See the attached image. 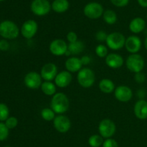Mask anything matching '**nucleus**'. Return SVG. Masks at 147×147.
Returning <instances> with one entry per match:
<instances>
[{"label":"nucleus","instance_id":"f257e3e1","mask_svg":"<svg viewBox=\"0 0 147 147\" xmlns=\"http://www.w3.org/2000/svg\"><path fill=\"white\" fill-rule=\"evenodd\" d=\"M70 107V101L65 94L63 92H57L52 97L50 101V108L56 114L61 115L68 110Z\"/></svg>","mask_w":147,"mask_h":147},{"label":"nucleus","instance_id":"f03ea898","mask_svg":"<svg viewBox=\"0 0 147 147\" xmlns=\"http://www.w3.org/2000/svg\"><path fill=\"white\" fill-rule=\"evenodd\" d=\"M77 81L80 86L90 88L96 82V74L90 68H82L77 74Z\"/></svg>","mask_w":147,"mask_h":147},{"label":"nucleus","instance_id":"7ed1b4c3","mask_svg":"<svg viewBox=\"0 0 147 147\" xmlns=\"http://www.w3.org/2000/svg\"><path fill=\"white\" fill-rule=\"evenodd\" d=\"M20 34L18 26L11 20H4L0 23V35L5 39L17 38Z\"/></svg>","mask_w":147,"mask_h":147},{"label":"nucleus","instance_id":"20e7f679","mask_svg":"<svg viewBox=\"0 0 147 147\" xmlns=\"http://www.w3.org/2000/svg\"><path fill=\"white\" fill-rule=\"evenodd\" d=\"M126 66L131 72L134 74L142 72L145 66L144 59L139 53H133L129 55L126 59Z\"/></svg>","mask_w":147,"mask_h":147},{"label":"nucleus","instance_id":"39448f33","mask_svg":"<svg viewBox=\"0 0 147 147\" xmlns=\"http://www.w3.org/2000/svg\"><path fill=\"white\" fill-rule=\"evenodd\" d=\"M126 37L119 32H113L108 35L106 40V46L113 50H119L125 46Z\"/></svg>","mask_w":147,"mask_h":147},{"label":"nucleus","instance_id":"423d86ee","mask_svg":"<svg viewBox=\"0 0 147 147\" xmlns=\"http://www.w3.org/2000/svg\"><path fill=\"white\" fill-rule=\"evenodd\" d=\"M51 9V4L49 0H33L30 4L31 12L38 17L47 15Z\"/></svg>","mask_w":147,"mask_h":147},{"label":"nucleus","instance_id":"0eeeda50","mask_svg":"<svg viewBox=\"0 0 147 147\" xmlns=\"http://www.w3.org/2000/svg\"><path fill=\"white\" fill-rule=\"evenodd\" d=\"M104 10L100 3L92 1L86 4L83 8V13L86 17L91 20H96L103 16Z\"/></svg>","mask_w":147,"mask_h":147},{"label":"nucleus","instance_id":"6e6552de","mask_svg":"<svg viewBox=\"0 0 147 147\" xmlns=\"http://www.w3.org/2000/svg\"><path fill=\"white\" fill-rule=\"evenodd\" d=\"M116 131V125L112 120L105 118L98 124L99 134L103 138H110L113 136Z\"/></svg>","mask_w":147,"mask_h":147},{"label":"nucleus","instance_id":"1a4fd4ad","mask_svg":"<svg viewBox=\"0 0 147 147\" xmlns=\"http://www.w3.org/2000/svg\"><path fill=\"white\" fill-rule=\"evenodd\" d=\"M53 126L57 132L65 133L71 128V121L68 117L63 114L57 115L53 120Z\"/></svg>","mask_w":147,"mask_h":147},{"label":"nucleus","instance_id":"9d476101","mask_svg":"<svg viewBox=\"0 0 147 147\" xmlns=\"http://www.w3.org/2000/svg\"><path fill=\"white\" fill-rule=\"evenodd\" d=\"M42 78L40 73L37 71H30L24 76V84L30 89H37L41 86Z\"/></svg>","mask_w":147,"mask_h":147},{"label":"nucleus","instance_id":"9b49d317","mask_svg":"<svg viewBox=\"0 0 147 147\" xmlns=\"http://www.w3.org/2000/svg\"><path fill=\"white\" fill-rule=\"evenodd\" d=\"M68 50V44L64 40L57 38L53 40L49 46V50L55 56H61L65 55Z\"/></svg>","mask_w":147,"mask_h":147},{"label":"nucleus","instance_id":"f8f14e48","mask_svg":"<svg viewBox=\"0 0 147 147\" xmlns=\"http://www.w3.org/2000/svg\"><path fill=\"white\" fill-rule=\"evenodd\" d=\"M38 30V24L34 20H26L22 25L20 33L26 39H31L35 36Z\"/></svg>","mask_w":147,"mask_h":147},{"label":"nucleus","instance_id":"ddd939ff","mask_svg":"<svg viewBox=\"0 0 147 147\" xmlns=\"http://www.w3.org/2000/svg\"><path fill=\"white\" fill-rule=\"evenodd\" d=\"M114 97L121 102H128L133 97V91L126 85H119L114 90Z\"/></svg>","mask_w":147,"mask_h":147},{"label":"nucleus","instance_id":"4468645a","mask_svg":"<svg viewBox=\"0 0 147 147\" xmlns=\"http://www.w3.org/2000/svg\"><path fill=\"white\" fill-rule=\"evenodd\" d=\"M40 75L45 81H53L58 74L57 66L54 63H47L40 70Z\"/></svg>","mask_w":147,"mask_h":147},{"label":"nucleus","instance_id":"2eb2a0df","mask_svg":"<svg viewBox=\"0 0 147 147\" xmlns=\"http://www.w3.org/2000/svg\"><path fill=\"white\" fill-rule=\"evenodd\" d=\"M142 46V42L140 37L137 35H130L126 39L125 46L126 50L131 54L133 53H138L141 50Z\"/></svg>","mask_w":147,"mask_h":147},{"label":"nucleus","instance_id":"dca6fc26","mask_svg":"<svg viewBox=\"0 0 147 147\" xmlns=\"http://www.w3.org/2000/svg\"><path fill=\"white\" fill-rule=\"evenodd\" d=\"M106 64L112 69H117L121 67L124 63V59L121 55L116 53H111L105 58Z\"/></svg>","mask_w":147,"mask_h":147},{"label":"nucleus","instance_id":"f3484780","mask_svg":"<svg viewBox=\"0 0 147 147\" xmlns=\"http://www.w3.org/2000/svg\"><path fill=\"white\" fill-rule=\"evenodd\" d=\"M73 80V76L70 72L67 70L59 72L54 79V83L59 88H65L70 85Z\"/></svg>","mask_w":147,"mask_h":147},{"label":"nucleus","instance_id":"a211bd4d","mask_svg":"<svg viewBox=\"0 0 147 147\" xmlns=\"http://www.w3.org/2000/svg\"><path fill=\"white\" fill-rule=\"evenodd\" d=\"M134 112L138 119L142 120L147 119V101L144 99L138 100L134 107Z\"/></svg>","mask_w":147,"mask_h":147},{"label":"nucleus","instance_id":"6ab92c4d","mask_svg":"<svg viewBox=\"0 0 147 147\" xmlns=\"http://www.w3.org/2000/svg\"><path fill=\"white\" fill-rule=\"evenodd\" d=\"M65 66L66 70L71 74L76 73V72L78 73L83 68V64H82L80 59L76 56H71L65 61Z\"/></svg>","mask_w":147,"mask_h":147},{"label":"nucleus","instance_id":"aec40b11","mask_svg":"<svg viewBox=\"0 0 147 147\" xmlns=\"http://www.w3.org/2000/svg\"><path fill=\"white\" fill-rule=\"evenodd\" d=\"M146 27V22L142 17H135L129 24V29L131 33L139 34L142 33Z\"/></svg>","mask_w":147,"mask_h":147},{"label":"nucleus","instance_id":"412c9836","mask_svg":"<svg viewBox=\"0 0 147 147\" xmlns=\"http://www.w3.org/2000/svg\"><path fill=\"white\" fill-rule=\"evenodd\" d=\"M98 87L99 89L105 94L112 93L114 92L116 89L114 82L111 79H108V78H104L99 82Z\"/></svg>","mask_w":147,"mask_h":147},{"label":"nucleus","instance_id":"4be33fe9","mask_svg":"<svg viewBox=\"0 0 147 147\" xmlns=\"http://www.w3.org/2000/svg\"><path fill=\"white\" fill-rule=\"evenodd\" d=\"M52 10L56 13H64L68 10L70 3L68 0H54L51 4Z\"/></svg>","mask_w":147,"mask_h":147},{"label":"nucleus","instance_id":"5701e85b","mask_svg":"<svg viewBox=\"0 0 147 147\" xmlns=\"http://www.w3.org/2000/svg\"><path fill=\"white\" fill-rule=\"evenodd\" d=\"M41 91L44 95H47V96H52L55 95L57 91V86L55 84L53 83L51 81H45L42 82L40 86Z\"/></svg>","mask_w":147,"mask_h":147},{"label":"nucleus","instance_id":"b1692460","mask_svg":"<svg viewBox=\"0 0 147 147\" xmlns=\"http://www.w3.org/2000/svg\"><path fill=\"white\" fill-rule=\"evenodd\" d=\"M85 49V44L81 40L73 42L68 43V50L70 52L71 55H78L81 53Z\"/></svg>","mask_w":147,"mask_h":147},{"label":"nucleus","instance_id":"393cba45","mask_svg":"<svg viewBox=\"0 0 147 147\" xmlns=\"http://www.w3.org/2000/svg\"><path fill=\"white\" fill-rule=\"evenodd\" d=\"M103 19L105 22L108 24H113L117 22V14L113 10H107L103 14Z\"/></svg>","mask_w":147,"mask_h":147},{"label":"nucleus","instance_id":"a878e982","mask_svg":"<svg viewBox=\"0 0 147 147\" xmlns=\"http://www.w3.org/2000/svg\"><path fill=\"white\" fill-rule=\"evenodd\" d=\"M103 138L100 134H93L89 137L88 142L90 147H100L103 145Z\"/></svg>","mask_w":147,"mask_h":147},{"label":"nucleus","instance_id":"bb28decb","mask_svg":"<svg viewBox=\"0 0 147 147\" xmlns=\"http://www.w3.org/2000/svg\"><path fill=\"white\" fill-rule=\"evenodd\" d=\"M55 114V112H54V110L51 108H43L41 112H40V115H41L42 118L44 120L47 121V122L53 121V120L56 117Z\"/></svg>","mask_w":147,"mask_h":147},{"label":"nucleus","instance_id":"cd10ccee","mask_svg":"<svg viewBox=\"0 0 147 147\" xmlns=\"http://www.w3.org/2000/svg\"><path fill=\"white\" fill-rule=\"evenodd\" d=\"M95 52L99 58H106L109 54V49L106 45L99 44L95 48Z\"/></svg>","mask_w":147,"mask_h":147},{"label":"nucleus","instance_id":"c85d7f7f","mask_svg":"<svg viewBox=\"0 0 147 147\" xmlns=\"http://www.w3.org/2000/svg\"><path fill=\"white\" fill-rule=\"evenodd\" d=\"M9 115V110L7 105L0 103V121H5Z\"/></svg>","mask_w":147,"mask_h":147},{"label":"nucleus","instance_id":"c756f323","mask_svg":"<svg viewBox=\"0 0 147 147\" xmlns=\"http://www.w3.org/2000/svg\"><path fill=\"white\" fill-rule=\"evenodd\" d=\"M9 129L7 128L5 123L0 122V141L7 139L9 133Z\"/></svg>","mask_w":147,"mask_h":147},{"label":"nucleus","instance_id":"7c9ffc66","mask_svg":"<svg viewBox=\"0 0 147 147\" xmlns=\"http://www.w3.org/2000/svg\"><path fill=\"white\" fill-rule=\"evenodd\" d=\"M5 125H7L9 129H13V128H16L18 125V120L14 116L9 117L5 120Z\"/></svg>","mask_w":147,"mask_h":147},{"label":"nucleus","instance_id":"2f4dec72","mask_svg":"<svg viewBox=\"0 0 147 147\" xmlns=\"http://www.w3.org/2000/svg\"><path fill=\"white\" fill-rule=\"evenodd\" d=\"M102 147H119V144L113 138H106L103 141Z\"/></svg>","mask_w":147,"mask_h":147},{"label":"nucleus","instance_id":"473e14b6","mask_svg":"<svg viewBox=\"0 0 147 147\" xmlns=\"http://www.w3.org/2000/svg\"><path fill=\"white\" fill-rule=\"evenodd\" d=\"M107 33L104 30H99L96 34V39L99 42H106L108 37Z\"/></svg>","mask_w":147,"mask_h":147},{"label":"nucleus","instance_id":"72a5a7b5","mask_svg":"<svg viewBox=\"0 0 147 147\" xmlns=\"http://www.w3.org/2000/svg\"><path fill=\"white\" fill-rule=\"evenodd\" d=\"M112 4L117 7H124L129 3V0H111Z\"/></svg>","mask_w":147,"mask_h":147},{"label":"nucleus","instance_id":"f704fd0d","mask_svg":"<svg viewBox=\"0 0 147 147\" xmlns=\"http://www.w3.org/2000/svg\"><path fill=\"white\" fill-rule=\"evenodd\" d=\"M66 39L69 42V43H73V42H76L78 40V35L76 34V32L70 31L67 33Z\"/></svg>","mask_w":147,"mask_h":147},{"label":"nucleus","instance_id":"c9c22d12","mask_svg":"<svg viewBox=\"0 0 147 147\" xmlns=\"http://www.w3.org/2000/svg\"><path fill=\"white\" fill-rule=\"evenodd\" d=\"M134 79L137 83H143L146 79V76L142 72H139V73L135 74L134 75Z\"/></svg>","mask_w":147,"mask_h":147},{"label":"nucleus","instance_id":"e433bc0d","mask_svg":"<svg viewBox=\"0 0 147 147\" xmlns=\"http://www.w3.org/2000/svg\"><path fill=\"white\" fill-rule=\"evenodd\" d=\"M9 48V44L8 41L4 39L0 40V50L2 51H6Z\"/></svg>","mask_w":147,"mask_h":147},{"label":"nucleus","instance_id":"4c0bfd02","mask_svg":"<svg viewBox=\"0 0 147 147\" xmlns=\"http://www.w3.org/2000/svg\"><path fill=\"white\" fill-rule=\"evenodd\" d=\"M80 61H81L83 66H86V65H88L89 63H90L91 59H90V56L86 55V56H82V57L80 58Z\"/></svg>","mask_w":147,"mask_h":147},{"label":"nucleus","instance_id":"58836bf2","mask_svg":"<svg viewBox=\"0 0 147 147\" xmlns=\"http://www.w3.org/2000/svg\"><path fill=\"white\" fill-rule=\"evenodd\" d=\"M139 5L142 7L146 8L147 7V0H137Z\"/></svg>","mask_w":147,"mask_h":147},{"label":"nucleus","instance_id":"ea45409f","mask_svg":"<svg viewBox=\"0 0 147 147\" xmlns=\"http://www.w3.org/2000/svg\"><path fill=\"white\" fill-rule=\"evenodd\" d=\"M144 46H145V48L147 50V37L145 39V41H144Z\"/></svg>","mask_w":147,"mask_h":147},{"label":"nucleus","instance_id":"a19ab883","mask_svg":"<svg viewBox=\"0 0 147 147\" xmlns=\"http://www.w3.org/2000/svg\"><path fill=\"white\" fill-rule=\"evenodd\" d=\"M4 1V0H0V1Z\"/></svg>","mask_w":147,"mask_h":147},{"label":"nucleus","instance_id":"79ce46f5","mask_svg":"<svg viewBox=\"0 0 147 147\" xmlns=\"http://www.w3.org/2000/svg\"><path fill=\"white\" fill-rule=\"evenodd\" d=\"M4 147H10V146H4Z\"/></svg>","mask_w":147,"mask_h":147},{"label":"nucleus","instance_id":"37998d69","mask_svg":"<svg viewBox=\"0 0 147 147\" xmlns=\"http://www.w3.org/2000/svg\"><path fill=\"white\" fill-rule=\"evenodd\" d=\"M146 19H147V15H146Z\"/></svg>","mask_w":147,"mask_h":147}]
</instances>
